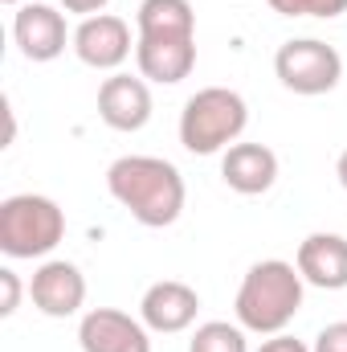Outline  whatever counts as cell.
Returning a JSON list of instances; mask_svg holds the SVG:
<instances>
[{
	"mask_svg": "<svg viewBox=\"0 0 347 352\" xmlns=\"http://www.w3.org/2000/svg\"><path fill=\"white\" fill-rule=\"evenodd\" d=\"M110 197L147 230H164L184 213V176L160 156H123L106 168Z\"/></svg>",
	"mask_w": 347,
	"mask_h": 352,
	"instance_id": "1",
	"label": "cell"
},
{
	"mask_svg": "<svg viewBox=\"0 0 347 352\" xmlns=\"http://www.w3.org/2000/svg\"><path fill=\"white\" fill-rule=\"evenodd\" d=\"M237 324L258 336H278L302 307V274L282 258L254 263L237 291Z\"/></svg>",
	"mask_w": 347,
	"mask_h": 352,
	"instance_id": "2",
	"label": "cell"
},
{
	"mask_svg": "<svg viewBox=\"0 0 347 352\" xmlns=\"http://www.w3.org/2000/svg\"><path fill=\"white\" fill-rule=\"evenodd\" d=\"M250 123V107L237 90L204 87L196 90L180 111V144L192 156H213L221 148H233Z\"/></svg>",
	"mask_w": 347,
	"mask_h": 352,
	"instance_id": "3",
	"label": "cell"
},
{
	"mask_svg": "<svg viewBox=\"0 0 347 352\" xmlns=\"http://www.w3.org/2000/svg\"><path fill=\"white\" fill-rule=\"evenodd\" d=\"M66 238V213L41 192H16L0 201V250L8 258H45Z\"/></svg>",
	"mask_w": 347,
	"mask_h": 352,
	"instance_id": "4",
	"label": "cell"
},
{
	"mask_svg": "<svg viewBox=\"0 0 347 352\" xmlns=\"http://www.w3.org/2000/svg\"><path fill=\"white\" fill-rule=\"evenodd\" d=\"M274 74L286 90L315 98V94H327V90L339 87L344 58H339L335 45H327L319 37H298V41H286L274 54Z\"/></svg>",
	"mask_w": 347,
	"mask_h": 352,
	"instance_id": "5",
	"label": "cell"
},
{
	"mask_svg": "<svg viewBox=\"0 0 347 352\" xmlns=\"http://www.w3.org/2000/svg\"><path fill=\"white\" fill-rule=\"evenodd\" d=\"M29 295H33V307L49 320L78 316V307L86 303V274L66 258H49L33 270Z\"/></svg>",
	"mask_w": 347,
	"mask_h": 352,
	"instance_id": "6",
	"label": "cell"
},
{
	"mask_svg": "<svg viewBox=\"0 0 347 352\" xmlns=\"http://www.w3.org/2000/svg\"><path fill=\"white\" fill-rule=\"evenodd\" d=\"M74 54L90 70H119L131 54V25L110 12L86 16L74 29Z\"/></svg>",
	"mask_w": 347,
	"mask_h": 352,
	"instance_id": "7",
	"label": "cell"
},
{
	"mask_svg": "<svg viewBox=\"0 0 347 352\" xmlns=\"http://www.w3.org/2000/svg\"><path fill=\"white\" fill-rule=\"evenodd\" d=\"M78 344L82 352H152L147 324L131 320L119 307H94L78 324Z\"/></svg>",
	"mask_w": 347,
	"mask_h": 352,
	"instance_id": "8",
	"label": "cell"
},
{
	"mask_svg": "<svg viewBox=\"0 0 347 352\" xmlns=\"http://www.w3.org/2000/svg\"><path fill=\"white\" fill-rule=\"evenodd\" d=\"M12 37L29 62H53V58H62L66 41H74L66 33V16L49 4H21V12L12 21Z\"/></svg>",
	"mask_w": 347,
	"mask_h": 352,
	"instance_id": "9",
	"label": "cell"
},
{
	"mask_svg": "<svg viewBox=\"0 0 347 352\" xmlns=\"http://www.w3.org/2000/svg\"><path fill=\"white\" fill-rule=\"evenodd\" d=\"M196 311H200V295L188 283H176V278L152 283L143 291V303H139V320L152 332H164V336L192 328L196 324Z\"/></svg>",
	"mask_w": 347,
	"mask_h": 352,
	"instance_id": "10",
	"label": "cell"
},
{
	"mask_svg": "<svg viewBox=\"0 0 347 352\" xmlns=\"http://www.w3.org/2000/svg\"><path fill=\"white\" fill-rule=\"evenodd\" d=\"M98 119L115 131H139L152 119V90L143 78L110 74L98 87Z\"/></svg>",
	"mask_w": 347,
	"mask_h": 352,
	"instance_id": "11",
	"label": "cell"
},
{
	"mask_svg": "<svg viewBox=\"0 0 347 352\" xmlns=\"http://www.w3.org/2000/svg\"><path fill=\"white\" fill-rule=\"evenodd\" d=\"M135 62H139V74L147 82L176 87L196 66V37H139Z\"/></svg>",
	"mask_w": 347,
	"mask_h": 352,
	"instance_id": "12",
	"label": "cell"
},
{
	"mask_svg": "<svg viewBox=\"0 0 347 352\" xmlns=\"http://www.w3.org/2000/svg\"><path fill=\"white\" fill-rule=\"evenodd\" d=\"M298 274L302 283L319 291H344L347 287V238L344 234H311L298 242Z\"/></svg>",
	"mask_w": 347,
	"mask_h": 352,
	"instance_id": "13",
	"label": "cell"
},
{
	"mask_svg": "<svg viewBox=\"0 0 347 352\" xmlns=\"http://www.w3.org/2000/svg\"><path fill=\"white\" fill-rule=\"evenodd\" d=\"M221 176L233 192L258 197L265 188H274V180H278V156L265 144H233V148H225Z\"/></svg>",
	"mask_w": 347,
	"mask_h": 352,
	"instance_id": "14",
	"label": "cell"
},
{
	"mask_svg": "<svg viewBox=\"0 0 347 352\" xmlns=\"http://www.w3.org/2000/svg\"><path fill=\"white\" fill-rule=\"evenodd\" d=\"M135 25L139 37H196V12L188 0H143Z\"/></svg>",
	"mask_w": 347,
	"mask_h": 352,
	"instance_id": "15",
	"label": "cell"
},
{
	"mask_svg": "<svg viewBox=\"0 0 347 352\" xmlns=\"http://www.w3.org/2000/svg\"><path fill=\"white\" fill-rule=\"evenodd\" d=\"M188 352H250L246 349V332L237 324H225V320H208L192 332V344Z\"/></svg>",
	"mask_w": 347,
	"mask_h": 352,
	"instance_id": "16",
	"label": "cell"
},
{
	"mask_svg": "<svg viewBox=\"0 0 347 352\" xmlns=\"http://www.w3.org/2000/svg\"><path fill=\"white\" fill-rule=\"evenodd\" d=\"M270 8L282 12V16H323V21H331V16L347 12V0H270Z\"/></svg>",
	"mask_w": 347,
	"mask_h": 352,
	"instance_id": "17",
	"label": "cell"
},
{
	"mask_svg": "<svg viewBox=\"0 0 347 352\" xmlns=\"http://www.w3.org/2000/svg\"><path fill=\"white\" fill-rule=\"evenodd\" d=\"M21 307V278H16V270H0V316H12Z\"/></svg>",
	"mask_w": 347,
	"mask_h": 352,
	"instance_id": "18",
	"label": "cell"
},
{
	"mask_svg": "<svg viewBox=\"0 0 347 352\" xmlns=\"http://www.w3.org/2000/svg\"><path fill=\"white\" fill-rule=\"evenodd\" d=\"M311 352H347V320L327 324V328L315 336V349Z\"/></svg>",
	"mask_w": 347,
	"mask_h": 352,
	"instance_id": "19",
	"label": "cell"
},
{
	"mask_svg": "<svg viewBox=\"0 0 347 352\" xmlns=\"http://www.w3.org/2000/svg\"><path fill=\"white\" fill-rule=\"evenodd\" d=\"M258 352H311L302 340H294V336H286V332H278V336H270V340H261Z\"/></svg>",
	"mask_w": 347,
	"mask_h": 352,
	"instance_id": "20",
	"label": "cell"
},
{
	"mask_svg": "<svg viewBox=\"0 0 347 352\" xmlns=\"http://www.w3.org/2000/svg\"><path fill=\"white\" fill-rule=\"evenodd\" d=\"M62 4H66V12H74V16H82V21H86V16H98L110 0H62Z\"/></svg>",
	"mask_w": 347,
	"mask_h": 352,
	"instance_id": "21",
	"label": "cell"
},
{
	"mask_svg": "<svg viewBox=\"0 0 347 352\" xmlns=\"http://www.w3.org/2000/svg\"><path fill=\"white\" fill-rule=\"evenodd\" d=\"M335 176H339V184L347 188V148H344V156H339V164H335Z\"/></svg>",
	"mask_w": 347,
	"mask_h": 352,
	"instance_id": "22",
	"label": "cell"
},
{
	"mask_svg": "<svg viewBox=\"0 0 347 352\" xmlns=\"http://www.w3.org/2000/svg\"><path fill=\"white\" fill-rule=\"evenodd\" d=\"M4 4H25V0H4Z\"/></svg>",
	"mask_w": 347,
	"mask_h": 352,
	"instance_id": "23",
	"label": "cell"
}]
</instances>
